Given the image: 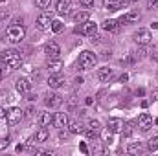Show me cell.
Masks as SVG:
<instances>
[{"label":"cell","instance_id":"19","mask_svg":"<svg viewBox=\"0 0 158 156\" xmlns=\"http://www.w3.org/2000/svg\"><path fill=\"white\" fill-rule=\"evenodd\" d=\"M112 77H114V72H112L110 68H99V72H98V79H99L101 83H109Z\"/></svg>","mask_w":158,"mask_h":156},{"label":"cell","instance_id":"6","mask_svg":"<svg viewBox=\"0 0 158 156\" xmlns=\"http://www.w3.org/2000/svg\"><path fill=\"white\" fill-rule=\"evenodd\" d=\"M61 103H63V97H61L59 94L48 92V94L44 96V105H46L48 109H57V107H61Z\"/></svg>","mask_w":158,"mask_h":156},{"label":"cell","instance_id":"28","mask_svg":"<svg viewBox=\"0 0 158 156\" xmlns=\"http://www.w3.org/2000/svg\"><path fill=\"white\" fill-rule=\"evenodd\" d=\"M50 4H52V0H35V6H37L39 9H48Z\"/></svg>","mask_w":158,"mask_h":156},{"label":"cell","instance_id":"43","mask_svg":"<svg viewBox=\"0 0 158 156\" xmlns=\"http://www.w3.org/2000/svg\"><path fill=\"white\" fill-rule=\"evenodd\" d=\"M83 83V77H76V84H81Z\"/></svg>","mask_w":158,"mask_h":156},{"label":"cell","instance_id":"16","mask_svg":"<svg viewBox=\"0 0 158 156\" xmlns=\"http://www.w3.org/2000/svg\"><path fill=\"white\" fill-rule=\"evenodd\" d=\"M123 119H119V117H110L109 119V123H107V129L109 130H112V132H121L123 130Z\"/></svg>","mask_w":158,"mask_h":156},{"label":"cell","instance_id":"17","mask_svg":"<svg viewBox=\"0 0 158 156\" xmlns=\"http://www.w3.org/2000/svg\"><path fill=\"white\" fill-rule=\"evenodd\" d=\"M70 7H72V0H57V13L59 15H68L70 13Z\"/></svg>","mask_w":158,"mask_h":156},{"label":"cell","instance_id":"8","mask_svg":"<svg viewBox=\"0 0 158 156\" xmlns=\"http://www.w3.org/2000/svg\"><path fill=\"white\" fill-rule=\"evenodd\" d=\"M151 33H149V30H138L136 33H134V42L136 44H140V46H147L149 42H151Z\"/></svg>","mask_w":158,"mask_h":156},{"label":"cell","instance_id":"46","mask_svg":"<svg viewBox=\"0 0 158 156\" xmlns=\"http://www.w3.org/2000/svg\"><path fill=\"white\" fill-rule=\"evenodd\" d=\"M129 2H138V0H129Z\"/></svg>","mask_w":158,"mask_h":156},{"label":"cell","instance_id":"7","mask_svg":"<svg viewBox=\"0 0 158 156\" xmlns=\"http://www.w3.org/2000/svg\"><path fill=\"white\" fill-rule=\"evenodd\" d=\"M52 20H53V17H52V13H42L37 17V20H35V26L39 28V30H48L50 26H52Z\"/></svg>","mask_w":158,"mask_h":156},{"label":"cell","instance_id":"42","mask_svg":"<svg viewBox=\"0 0 158 156\" xmlns=\"http://www.w3.org/2000/svg\"><path fill=\"white\" fill-rule=\"evenodd\" d=\"M85 103H86V105H92V103H94V99H92V97H86V101H85Z\"/></svg>","mask_w":158,"mask_h":156},{"label":"cell","instance_id":"22","mask_svg":"<svg viewBox=\"0 0 158 156\" xmlns=\"http://www.w3.org/2000/svg\"><path fill=\"white\" fill-rule=\"evenodd\" d=\"M50 123H53V114L42 112V114L39 116V125L40 127H50Z\"/></svg>","mask_w":158,"mask_h":156},{"label":"cell","instance_id":"12","mask_svg":"<svg viewBox=\"0 0 158 156\" xmlns=\"http://www.w3.org/2000/svg\"><path fill=\"white\" fill-rule=\"evenodd\" d=\"M52 125L57 127V129L68 127V116H66V112H57V114H53V123H52Z\"/></svg>","mask_w":158,"mask_h":156},{"label":"cell","instance_id":"25","mask_svg":"<svg viewBox=\"0 0 158 156\" xmlns=\"http://www.w3.org/2000/svg\"><path fill=\"white\" fill-rule=\"evenodd\" d=\"M86 20H90L88 11H77V13H74V22H76V24H83V22H86Z\"/></svg>","mask_w":158,"mask_h":156},{"label":"cell","instance_id":"44","mask_svg":"<svg viewBox=\"0 0 158 156\" xmlns=\"http://www.w3.org/2000/svg\"><path fill=\"white\" fill-rule=\"evenodd\" d=\"M151 59H153V61H158V53H155V55H151Z\"/></svg>","mask_w":158,"mask_h":156},{"label":"cell","instance_id":"34","mask_svg":"<svg viewBox=\"0 0 158 156\" xmlns=\"http://www.w3.org/2000/svg\"><path fill=\"white\" fill-rule=\"evenodd\" d=\"M33 114H35V109H33V107H28L26 112H24V116L26 117H33Z\"/></svg>","mask_w":158,"mask_h":156},{"label":"cell","instance_id":"29","mask_svg":"<svg viewBox=\"0 0 158 156\" xmlns=\"http://www.w3.org/2000/svg\"><path fill=\"white\" fill-rule=\"evenodd\" d=\"M112 134H114V132H112V130H109V129H107V130H103V134H101L103 142H105V143H110V142H112Z\"/></svg>","mask_w":158,"mask_h":156},{"label":"cell","instance_id":"35","mask_svg":"<svg viewBox=\"0 0 158 156\" xmlns=\"http://www.w3.org/2000/svg\"><path fill=\"white\" fill-rule=\"evenodd\" d=\"M79 4L85 6V7H92L94 6V0H79Z\"/></svg>","mask_w":158,"mask_h":156},{"label":"cell","instance_id":"4","mask_svg":"<svg viewBox=\"0 0 158 156\" xmlns=\"http://www.w3.org/2000/svg\"><path fill=\"white\" fill-rule=\"evenodd\" d=\"M96 30H98V24H96V22H92V20H86V22H83L79 28H76V33H81V35H88V37H92V35L96 33Z\"/></svg>","mask_w":158,"mask_h":156},{"label":"cell","instance_id":"33","mask_svg":"<svg viewBox=\"0 0 158 156\" xmlns=\"http://www.w3.org/2000/svg\"><path fill=\"white\" fill-rule=\"evenodd\" d=\"M9 145V138H0V151H4Z\"/></svg>","mask_w":158,"mask_h":156},{"label":"cell","instance_id":"36","mask_svg":"<svg viewBox=\"0 0 158 156\" xmlns=\"http://www.w3.org/2000/svg\"><path fill=\"white\" fill-rule=\"evenodd\" d=\"M66 138H68V134H66V132H64L63 129H59V140H61V142H64Z\"/></svg>","mask_w":158,"mask_h":156},{"label":"cell","instance_id":"21","mask_svg":"<svg viewBox=\"0 0 158 156\" xmlns=\"http://www.w3.org/2000/svg\"><path fill=\"white\" fill-rule=\"evenodd\" d=\"M50 138V132H48V129L46 127H40L39 130L35 132V136L31 138V142H46Z\"/></svg>","mask_w":158,"mask_h":156},{"label":"cell","instance_id":"39","mask_svg":"<svg viewBox=\"0 0 158 156\" xmlns=\"http://www.w3.org/2000/svg\"><path fill=\"white\" fill-rule=\"evenodd\" d=\"M6 114H7V110H6V109H2V107H0V117H6Z\"/></svg>","mask_w":158,"mask_h":156},{"label":"cell","instance_id":"18","mask_svg":"<svg viewBox=\"0 0 158 156\" xmlns=\"http://www.w3.org/2000/svg\"><path fill=\"white\" fill-rule=\"evenodd\" d=\"M68 130H70V134H83L85 132V127H83L81 121L74 119V121H68Z\"/></svg>","mask_w":158,"mask_h":156},{"label":"cell","instance_id":"26","mask_svg":"<svg viewBox=\"0 0 158 156\" xmlns=\"http://www.w3.org/2000/svg\"><path fill=\"white\" fill-rule=\"evenodd\" d=\"M147 149H149V151H156L158 149V136L149 138V142H147Z\"/></svg>","mask_w":158,"mask_h":156},{"label":"cell","instance_id":"14","mask_svg":"<svg viewBox=\"0 0 158 156\" xmlns=\"http://www.w3.org/2000/svg\"><path fill=\"white\" fill-rule=\"evenodd\" d=\"M44 51L48 53V57L50 59H55V57H59V53H61V48H59V44L57 42H48L46 46H44Z\"/></svg>","mask_w":158,"mask_h":156},{"label":"cell","instance_id":"45","mask_svg":"<svg viewBox=\"0 0 158 156\" xmlns=\"http://www.w3.org/2000/svg\"><path fill=\"white\" fill-rule=\"evenodd\" d=\"M153 96H155V99H158V90H153Z\"/></svg>","mask_w":158,"mask_h":156},{"label":"cell","instance_id":"38","mask_svg":"<svg viewBox=\"0 0 158 156\" xmlns=\"http://www.w3.org/2000/svg\"><path fill=\"white\" fill-rule=\"evenodd\" d=\"M79 149H81L85 154H88V147H86V143H81V145H79Z\"/></svg>","mask_w":158,"mask_h":156},{"label":"cell","instance_id":"1","mask_svg":"<svg viewBox=\"0 0 158 156\" xmlns=\"http://www.w3.org/2000/svg\"><path fill=\"white\" fill-rule=\"evenodd\" d=\"M0 61H4L6 66L11 68V70L19 68V66L22 64L20 51H17V50H4V51H0Z\"/></svg>","mask_w":158,"mask_h":156},{"label":"cell","instance_id":"41","mask_svg":"<svg viewBox=\"0 0 158 156\" xmlns=\"http://www.w3.org/2000/svg\"><path fill=\"white\" fill-rule=\"evenodd\" d=\"M127 79H129V77H127V74H123V76H121V77H119V81H121V83H125V81H127Z\"/></svg>","mask_w":158,"mask_h":156},{"label":"cell","instance_id":"20","mask_svg":"<svg viewBox=\"0 0 158 156\" xmlns=\"http://www.w3.org/2000/svg\"><path fill=\"white\" fill-rule=\"evenodd\" d=\"M103 6L109 11H116L121 6H125V0H103Z\"/></svg>","mask_w":158,"mask_h":156},{"label":"cell","instance_id":"11","mask_svg":"<svg viewBox=\"0 0 158 156\" xmlns=\"http://www.w3.org/2000/svg\"><path fill=\"white\" fill-rule=\"evenodd\" d=\"M142 18V15L138 13V11H129V13H125V15H121L118 18V24H129V22H138Z\"/></svg>","mask_w":158,"mask_h":156},{"label":"cell","instance_id":"47","mask_svg":"<svg viewBox=\"0 0 158 156\" xmlns=\"http://www.w3.org/2000/svg\"><path fill=\"white\" fill-rule=\"evenodd\" d=\"M2 2H6V0H0V4H2Z\"/></svg>","mask_w":158,"mask_h":156},{"label":"cell","instance_id":"3","mask_svg":"<svg viewBox=\"0 0 158 156\" xmlns=\"http://www.w3.org/2000/svg\"><path fill=\"white\" fill-rule=\"evenodd\" d=\"M96 63H98V57L92 51H88V50L81 51V55H79V66H81V70H90V68L96 66Z\"/></svg>","mask_w":158,"mask_h":156},{"label":"cell","instance_id":"10","mask_svg":"<svg viewBox=\"0 0 158 156\" xmlns=\"http://www.w3.org/2000/svg\"><path fill=\"white\" fill-rule=\"evenodd\" d=\"M46 68H48L50 74H61V70H63V61H61L59 57H55V59H48Z\"/></svg>","mask_w":158,"mask_h":156},{"label":"cell","instance_id":"9","mask_svg":"<svg viewBox=\"0 0 158 156\" xmlns=\"http://www.w3.org/2000/svg\"><path fill=\"white\" fill-rule=\"evenodd\" d=\"M153 123H155V121H153V117L149 116V114H145V112L138 116V129H140L142 132H147V130L153 127Z\"/></svg>","mask_w":158,"mask_h":156},{"label":"cell","instance_id":"32","mask_svg":"<svg viewBox=\"0 0 158 156\" xmlns=\"http://www.w3.org/2000/svg\"><path fill=\"white\" fill-rule=\"evenodd\" d=\"M145 6H147V9H156L158 7V0H147Z\"/></svg>","mask_w":158,"mask_h":156},{"label":"cell","instance_id":"5","mask_svg":"<svg viewBox=\"0 0 158 156\" xmlns=\"http://www.w3.org/2000/svg\"><path fill=\"white\" fill-rule=\"evenodd\" d=\"M22 117H24V112H22L19 107H11V109L7 110V114H6V119H7L9 125H17Z\"/></svg>","mask_w":158,"mask_h":156},{"label":"cell","instance_id":"30","mask_svg":"<svg viewBox=\"0 0 158 156\" xmlns=\"http://www.w3.org/2000/svg\"><path fill=\"white\" fill-rule=\"evenodd\" d=\"M88 129H92V130H98V132H99V130H101V125H99V121H98V119H90V121H88Z\"/></svg>","mask_w":158,"mask_h":156},{"label":"cell","instance_id":"40","mask_svg":"<svg viewBox=\"0 0 158 156\" xmlns=\"http://www.w3.org/2000/svg\"><path fill=\"white\" fill-rule=\"evenodd\" d=\"M17 151L20 153V151H26V145H17Z\"/></svg>","mask_w":158,"mask_h":156},{"label":"cell","instance_id":"23","mask_svg":"<svg viewBox=\"0 0 158 156\" xmlns=\"http://www.w3.org/2000/svg\"><path fill=\"white\" fill-rule=\"evenodd\" d=\"M103 30H105V31H112V33H116V31L119 30L118 20H110V18L105 20V22H103Z\"/></svg>","mask_w":158,"mask_h":156},{"label":"cell","instance_id":"15","mask_svg":"<svg viewBox=\"0 0 158 156\" xmlns=\"http://www.w3.org/2000/svg\"><path fill=\"white\" fill-rule=\"evenodd\" d=\"M48 86L50 88H53V90H57L59 86H63V83H64V77L61 76V74H52L50 77H48Z\"/></svg>","mask_w":158,"mask_h":156},{"label":"cell","instance_id":"13","mask_svg":"<svg viewBox=\"0 0 158 156\" xmlns=\"http://www.w3.org/2000/svg\"><path fill=\"white\" fill-rule=\"evenodd\" d=\"M15 88H17V92H19V94H28V92H30V88H31V83H30V79L20 77V79H17Z\"/></svg>","mask_w":158,"mask_h":156},{"label":"cell","instance_id":"31","mask_svg":"<svg viewBox=\"0 0 158 156\" xmlns=\"http://www.w3.org/2000/svg\"><path fill=\"white\" fill-rule=\"evenodd\" d=\"M121 134H123V136H131V134H132V123H125Z\"/></svg>","mask_w":158,"mask_h":156},{"label":"cell","instance_id":"24","mask_svg":"<svg viewBox=\"0 0 158 156\" xmlns=\"http://www.w3.org/2000/svg\"><path fill=\"white\" fill-rule=\"evenodd\" d=\"M127 151H129V154H142L143 153V145L140 143V142H134V143H131L129 147H127Z\"/></svg>","mask_w":158,"mask_h":156},{"label":"cell","instance_id":"2","mask_svg":"<svg viewBox=\"0 0 158 156\" xmlns=\"http://www.w3.org/2000/svg\"><path fill=\"white\" fill-rule=\"evenodd\" d=\"M24 37H26V30H24L22 24H13V26L7 28V39H9V42L19 44V42L24 40Z\"/></svg>","mask_w":158,"mask_h":156},{"label":"cell","instance_id":"37","mask_svg":"<svg viewBox=\"0 0 158 156\" xmlns=\"http://www.w3.org/2000/svg\"><path fill=\"white\" fill-rule=\"evenodd\" d=\"M90 40H92V42H96V44H98V42H101V37H99V35H96V33H94V35H92V37H90Z\"/></svg>","mask_w":158,"mask_h":156},{"label":"cell","instance_id":"27","mask_svg":"<svg viewBox=\"0 0 158 156\" xmlns=\"http://www.w3.org/2000/svg\"><path fill=\"white\" fill-rule=\"evenodd\" d=\"M50 28H52L53 33H59V31L63 30V22H61V20H52V26H50Z\"/></svg>","mask_w":158,"mask_h":156}]
</instances>
